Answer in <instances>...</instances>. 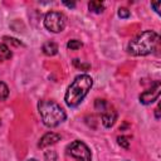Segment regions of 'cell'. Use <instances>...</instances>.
<instances>
[{"mask_svg": "<svg viewBox=\"0 0 161 161\" xmlns=\"http://www.w3.org/2000/svg\"><path fill=\"white\" fill-rule=\"evenodd\" d=\"M92 86H93V79L91 75L88 74L77 75L65 92V96H64L65 103L69 107H77L88 94Z\"/></svg>", "mask_w": 161, "mask_h": 161, "instance_id": "obj_1", "label": "cell"}, {"mask_svg": "<svg viewBox=\"0 0 161 161\" xmlns=\"http://www.w3.org/2000/svg\"><path fill=\"white\" fill-rule=\"evenodd\" d=\"M158 34L153 30H145L136 35L127 45V50L132 55H147L152 53L158 44Z\"/></svg>", "mask_w": 161, "mask_h": 161, "instance_id": "obj_2", "label": "cell"}, {"mask_svg": "<svg viewBox=\"0 0 161 161\" xmlns=\"http://www.w3.org/2000/svg\"><path fill=\"white\" fill-rule=\"evenodd\" d=\"M38 111L42 117L43 123L47 127H57L65 121V111L52 99H42L38 103Z\"/></svg>", "mask_w": 161, "mask_h": 161, "instance_id": "obj_3", "label": "cell"}, {"mask_svg": "<svg viewBox=\"0 0 161 161\" xmlns=\"http://www.w3.org/2000/svg\"><path fill=\"white\" fill-rule=\"evenodd\" d=\"M67 152H68V155H70L72 157H74L78 161H91L92 160L91 150L88 148V146L84 142H82L79 140L70 142L67 146Z\"/></svg>", "mask_w": 161, "mask_h": 161, "instance_id": "obj_4", "label": "cell"}, {"mask_svg": "<svg viewBox=\"0 0 161 161\" xmlns=\"http://www.w3.org/2000/svg\"><path fill=\"white\" fill-rule=\"evenodd\" d=\"M44 26L52 33H59L65 26V16L59 11H49L44 16Z\"/></svg>", "mask_w": 161, "mask_h": 161, "instance_id": "obj_5", "label": "cell"}, {"mask_svg": "<svg viewBox=\"0 0 161 161\" xmlns=\"http://www.w3.org/2000/svg\"><path fill=\"white\" fill-rule=\"evenodd\" d=\"M160 92H161V83L156 82L150 89H147L140 94V102L142 104H151L160 97Z\"/></svg>", "mask_w": 161, "mask_h": 161, "instance_id": "obj_6", "label": "cell"}, {"mask_svg": "<svg viewBox=\"0 0 161 161\" xmlns=\"http://www.w3.org/2000/svg\"><path fill=\"white\" fill-rule=\"evenodd\" d=\"M116 118H117V112L114 109L106 107L102 111V123L104 127H107V128L112 127L116 122Z\"/></svg>", "mask_w": 161, "mask_h": 161, "instance_id": "obj_7", "label": "cell"}, {"mask_svg": "<svg viewBox=\"0 0 161 161\" xmlns=\"http://www.w3.org/2000/svg\"><path fill=\"white\" fill-rule=\"evenodd\" d=\"M59 140H60V135H58V133H55V132H48V133H45V135L40 138L38 146H39L40 148H44V147H48V146H50V145L57 143Z\"/></svg>", "mask_w": 161, "mask_h": 161, "instance_id": "obj_8", "label": "cell"}, {"mask_svg": "<svg viewBox=\"0 0 161 161\" xmlns=\"http://www.w3.org/2000/svg\"><path fill=\"white\" fill-rule=\"evenodd\" d=\"M42 50L45 55L52 57V55H55L58 53V45L54 42H45L42 47Z\"/></svg>", "mask_w": 161, "mask_h": 161, "instance_id": "obj_9", "label": "cell"}, {"mask_svg": "<svg viewBox=\"0 0 161 161\" xmlns=\"http://www.w3.org/2000/svg\"><path fill=\"white\" fill-rule=\"evenodd\" d=\"M88 9H89V11H92V13L101 14V13H103V10H104V4H103L102 1H89V3H88Z\"/></svg>", "mask_w": 161, "mask_h": 161, "instance_id": "obj_10", "label": "cell"}, {"mask_svg": "<svg viewBox=\"0 0 161 161\" xmlns=\"http://www.w3.org/2000/svg\"><path fill=\"white\" fill-rule=\"evenodd\" d=\"M10 58H11L10 49L8 48L6 44L0 43V60H6V59H10Z\"/></svg>", "mask_w": 161, "mask_h": 161, "instance_id": "obj_11", "label": "cell"}, {"mask_svg": "<svg viewBox=\"0 0 161 161\" xmlns=\"http://www.w3.org/2000/svg\"><path fill=\"white\" fill-rule=\"evenodd\" d=\"M82 42L78 40V39H70L68 43H67V48L70 49V50H78L79 48H82Z\"/></svg>", "mask_w": 161, "mask_h": 161, "instance_id": "obj_12", "label": "cell"}, {"mask_svg": "<svg viewBox=\"0 0 161 161\" xmlns=\"http://www.w3.org/2000/svg\"><path fill=\"white\" fill-rule=\"evenodd\" d=\"M9 96V88L8 86L0 80V101H5Z\"/></svg>", "mask_w": 161, "mask_h": 161, "instance_id": "obj_13", "label": "cell"}, {"mask_svg": "<svg viewBox=\"0 0 161 161\" xmlns=\"http://www.w3.org/2000/svg\"><path fill=\"white\" fill-rule=\"evenodd\" d=\"M130 138L127 137V136H119L118 138H117V142H118V145L121 146V147H125V148H128L130 147V141H128Z\"/></svg>", "mask_w": 161, "mask_h": 161, "instance_id": "obj_14", "label": "cell"}, {"mask_svg": "<svg viewBox=\"0 0 161 161\" xmlns=\"http://www.w3.org/2000/svg\"><path fill=\"white\" fill-rule=\"evenodd\" d=\"M44 157H45L47 161H57V153H55V151H52V150L45 151Z\"/></svg>", "mask_w": 161, "mask_h": 161, "instance_id": "obj_15", "label": "cell"}, {"mask_svg": "<svg viewBox=\"0 0 161 161\" xmlns=\"http://www.w3.org/2000/svg\"><path fill=\"white\" fill-rule=\"evenodd\" d=\"M96 109H98V111H103L106 107H107V103H106V101L104 99H96Z\"/></svg>", "mask_w": 161, "mask_h": 161, "instance_id": "obj_16", "label": "cell"}, {"mask_svg": "<svg viewBox=\"0 0 161 161\" xmlns=\"http://www.w3.org/2000/svg\"><path fill=\"white\" fill-rule=\"evenodd\" d=\"M130 10L128 9H126V8H119L118 9V16L119 18H123V19H126V18H128L130 16Z\"/></svg>", "mask_w": 161, "mask_h": 161, "instance_id": "obj_17", "label": "cell"}, {"mask_svg": "<svg viewBox=\"0 0 161 161\" xmlns=\"http://www.w3.org/2000/svg\"><path fill=\"white\" fill-rule=\"evenodd\" d=\"M73 64L77 67V68H83V69H88L91 65L89 64H83L82 62H79V59H74L73 60Z\"/></svg>", "mask_w": 161, "mask_h": 161, "instance_id": "obj_18", "label": "cell"}, {"mask_svg": "<svg viewBox=\"0 0 161 161\" xmlns=\"http://www.w3.org/2000/svg\"><path fill=\"white\" fill-rule=\"evenodd\" d=\"M160 5H161V3H160V1H156V3H151V6L155 9V11H156L157 14H160Z\"/></svg>", "mask_w": 161, "mask_h": 161, "instance_id": "obj_19", "label": "cell"}, {"mask_svg": "<svg viewBox=\"0 0 161 161\" xmlns=\"http://www.w3.org/2000/svg\"><path fill=\"white\" fill-rule=\"evenodd\" d=\"M63 4L65 5V6H68V8H74L75 6V3H68V1H63Z\"/></svg>", "mask_w": 161, "mask_h": 161, "instance_id": "obj_20", "label": "cell"}, {"mask_svg": "<svg viewBox=\"0 0 161 161\" xmlns=\"http://www.w3.org/2000/svg\"><path fill=\"white\" fill-rule=\"evenodd\" d=\"M155 111H156V118H160V112H158L160 109H158V107H157V108H156Z\"/></svg>", "mask_w": 161, "mask_h": 161, "instance_id": "obj_21", "label": "cell"}, {"mask_svg": "<svg viewBox=\"0 0 161 161\" xmlns=\"http://www.w3.org/2000/svg\"><path fill=\"white\" fill-rule=\"evenodd\" d=\"M28 161H36V160H34V158H30V160H28Z\"/></svg>", "mask_w": 161, "mask_h": 161, "instance_id": "obj_22", "label": "cell"}, {"mask_svg": "<svg viewBox=\"0 0 161 161\" xmlns=\"http://www.w3.org/2000/svg\"><path fill=\"white\" fill-rule=\"evenodd\" d=\"M0 125H1V121H0Z\"/></svg>", "mask_w": 161, "mask_h": 161, "instance_id": "obj_23", "label": "cell"}]
</instances>
